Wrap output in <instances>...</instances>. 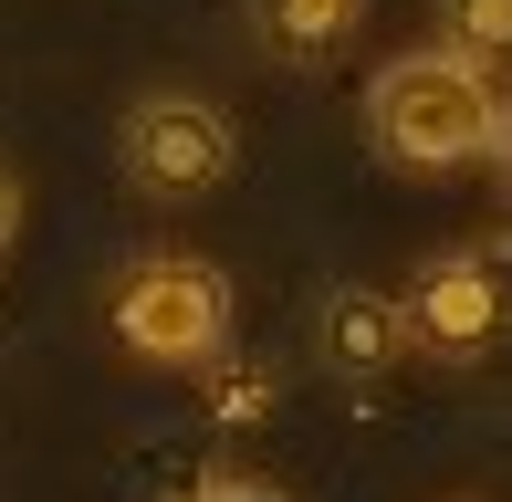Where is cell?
Wrapping results in <instances>:
<instances>
[{
	"label": "cell",
	"mask_w": 512,
	"mask_h": 502,
	"mask_svg": "<svg viewBox=\"0 0 512 502\" xmlns=\"http://www.w3.org/2000/svg\"><path fill=\"white\" fill-rule=\"evenodd\" d=\"M492 126H502L492 63L450 53V42L398 53L366 84V136H377V157H398V168H471V157H492Z\"/></svg>",
	"instance_id": "obj_1"
},
{
	"label": "cell",
	"mask_w": 512,
	"mask_h": 502,
	"mask_svg": "<svg viewBox=\"0 0 512 502\" xmlns=\"http://www.w3.org/2000/svg\"><path fill=\"white\" fill-rule=\"evenodd\" d=\"M230 335V283L209 262H136L115 283V346L147 367H209Z\"/></svg>",
	"instance_id": "obj_2"
},
{
	"label": "cell",
	"mask_w": 512,
	"mask_h": 502,
	"mask_svg": "<svg viewBox=\"0 0 512 502\" xmlns=\"http://www.w3.org/2000/svg\"><path fill=\"white\" fill-rule=\"evenodd\" d=\"M230 168H241V136H230L220 105H199V95L126 105V178L147 199H209Z\"/></svg>",
	"instance_id": "obj_3"
},
{
	"label": "cell",
	"mask_w": 512,
	"mask_h": 502,
	"mask_svg": "<svg viewBox=\"0 0 512 502\" xmlns=\"http://www.w3.org/2000/svg\"><path fill=\"white\" fill-rule=\"evenodd\" d=\"M512 335V304H502V262H481V251H450V262H429L408 283V346L429 356H492Z\"/></svg>",
	"instance_id": "obj_4"
},
{
	"label": "cell",
	"mask_w": 512,
	"mask_h": 502,
	"mask_svg": "<svg viewBox=\"0 0 512 502\" xmlns=\"http://www.w3.org/2000/svg\"><path fill=\"white\" fill-rule=\"evenodd\" d=\"M324 356L335 367H387V356H408V304L398 293H335L324 304Z\"/></svg>",
	"instance_id": "obj_5"
},
{
	"label": "cell",
	"mask_w": 512,
	"mask_h": 502,
	"mask_svg": "<svg viewBox=\"0 0 512 502\" xmlns=\"http://www.w3.org/2000/svg\"><path fill=\"white\" fill-rule=\"evenodd\" d=\"M251 21H262V42L283 63H324L335 42H356L366 0H251Z\"/></svg>",
	"instance_id": "obj_6"
},
{
	"label": "cell",
	"mask_w": 512,
	"mask_h": 502,
	"mask_svg": "<svg viewBox=\"0 0 512 502\" xmlns=\"http://www.w3.org/2000/svg\"><path fill=\"white\" fill-rule=\"evenodd\" d=\"M439 21H450V53L512 63V0H439Z\"/></svg>",
	"instance_id": "obj_7"
},
{
	"label": "cell",
	"mask_w": 512,
	"mask_h": 502,
	"mask_svg": "<svg viewBox=\"0 0 512 502\" xmlns=\"http://www.w3.org/2000/svg\"><path fill=\"white\" fill-rule=\"evenodd\" d=\"M189 502H293L283 482H241V471H220V482H199Z\"/></svg>",
	"instance_id": "obj_8"
},
{
	"label": "cell",
	"mask_w": 512,
	"mask_h": 502,
	"mask_svg": "<svg viewBox=\"0 0 512 502\" xmlns=\"http://www.w3.org/2000/svg\"><path fill=\"white\" fill-rule=\"evenodd\" d=\"M11 231H21V189H11V168H0V251H11Z\"/></svg>",
	"instance_id": "obj_9"
},
{
	"label": "cell",
	"mask_w": 512,
	"mask_h": 502,
	"mask_svg": "<svg viewBox=\"0 0 512 502\" xmlns=\"http://www.w3.org/2000/svg\"><path fill=\"white\" fill-rule=\"evenodd\" d=\"M492 168L512 178V95H502V126H492Z\"/></svg>",
	"instance_id": "obj_10"
}]
</instances>
